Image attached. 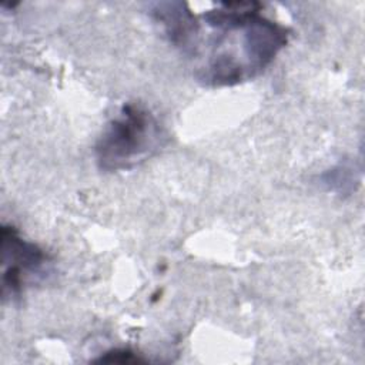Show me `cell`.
<instances>
[{
  "mask_svg": "<svg viewBox=\"0 0 365 365\" xmlns=\"http://www.w3.org/2000/svg\"><path fill=\"white\" fill-rule=\"evenodd\" d=\"M205 38H195L184 54L202 58L198 77L205 83L234 86L258 76L288 43V30L250 1L220 3L198 17Z\"/></svg>",
  "mask_w": 365,
  "mask_h": 365,
  "instance_id": "1",
  "label": "cell"
},
{
  "mask_svg": "<svg viewBox=\"0 0 365 365\" xmlns=\"http://www.w3.org/2000/svg\"><path fill=\"white\" fill-rule=\"evenodd\" d=\"M167 134L160 120L140 103H125L96 144V161L104 171L128 170L155 154Z\"/></svg>",
  "mask_w": 365,
  "mask_h": 365,
  "instance_id": "2",
  "label": "cell"
},
{
  "mask_svg": "<svg viewBox=\"0 0 365 365\" xmlns=\"http://www.w3.org/2000/svg\"><path fill=\"white\" fill-rule=\"evenodd\" d=\"M1 295L17 298L29 281L47 275L50 255L37 244L30 242L13 225L1 227Z\"/></svg>",
  "mask_w": 365,
  "mask_h": 365,
  "instance_id": "3",
  "label": "cell"
},
{
  "mask_svg": "<svg viewBox=\"0 0 365 365\" xmlns=\"http://www.w3.org/2000/svg\"><path fill=\"white\" fill-rule=\"evenodd\" d=\"M97 362H121V364H128V362H145V359L137 356L134 352L128 349H113L110 352H106L101 355Z\"/></svg>",
  "mask_w": 365,
  "mask_h": 365,
  "instance_id": "4",
  "label": "cell"
}]
</instances>
